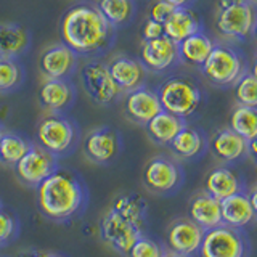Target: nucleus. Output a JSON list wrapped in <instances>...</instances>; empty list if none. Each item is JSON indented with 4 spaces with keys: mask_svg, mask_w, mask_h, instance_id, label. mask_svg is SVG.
Returning <instances> with one entry per match:
<instances>
[{
    "mask_svg": "<svg viewBox=\"0 0 257 257\" xmlns=\"http://www.w3.org/2000/svg\"><path fill=\"white\" fill-rule=\"evenodd\" d=\"M40 214L53 222H69L82 215L88 206L84 179L68 167H60L36 188Z\"/></svg>",
    "mask_w": 257,
    "mask_h": 257,
    "instance_id": "nucleus-1",
    "label": "nucleus"
},
{
    "mask_svg": "<svg viewBox=\"0 0 257 257\" xmlns=\"http://www.w3.org/2000/svg\"><path fill=\"white\" fill-rule=\"evenodd\" d=\"M60 36L63 44L79 56H98L112 45L114 28L104 20L96 5L79 4L63 15Z\"/></svg>",
    "mask_w": 257,
    "mask_h": 257,
    "instance_id": "nucleus-2",
    "label": "nucleus"
},
{
    "mask_svg": "<svg viewBox=\"0 0 257 257\" xmlns=\"http://www.w3.org/2000/svg\"><path fill=\"white\" fill-rule=\"evenodd\" d=\"M80 127L64 112H48L36 128L37 145L56 159L68 158L80 145Z\"/></svg>",
    "mask_w": 257,
    "mask_h": 257,
    "instance_id": "nucleus-3",
    "label": "nucleus"
},
{
    "mask_svg": "<svg viewBox=\"0 0 257 257\" xmlns=\"http://www.w3.org/2000/svg\"><path fill=\"white\" fill-rule=\"evenodd\" d=\"M257 10L252 0H219L215 29L228 40H246L252 36Z\"/></svg>",
    "mask_w": 257,
    "mask_h": 257,
    "instance_id": "nucleus-4",
    "label": "nucleus"
},
{
    "mask_svg": "<svg viewBox=\"0 0 257 257\" xmlns=\"http://www.w3.org/2000/svg\"><path fill=\"white\" fill-rule=\"evenodd\" d=\"M252 244L249 235L243 228L228 227L220 223L219 227L206 230L199 257H251Z\"/></svg>",
    "mask_w": 257,
    "mask_h": 257,
    "instance_id": "nucleus-5",
    "label": "nucleus"
},
{
    "mask_svg": "<svg viewBox=\"0 0 257 257\" xmlns=\"http://www.w3.org/2000/svg\"><path fill=\"white\" fill-rule=\"evenodd\" d=\"M158 95L163 109L182 119L191 117L203 101L201 88L187 77H171L161 84Z\"/></svg>",
    "mask_w": 257,
    "mask_h": 257,
    "instance_id": "nucleus-6",
    "label": "nucleus"
},
{
    "mask_svg": "<svg viewBox=\"0 0 257 257\" xmlns=\"http://www.w3.org/2000/svg\"><path fill=\"white\" fill-rule=\"evenodd\" d=\"M185 172L180 163L169 156L151 158L143 167L142 183L153 195L169 196L177 193L183 185Z\"/></svg>",
    "mask_w": 257,
    "mask_h": 257,
    "instance_id": "nucleus-7",
    "label": "nucleus"
},
{
    "mask_svg": "<svg viewBox=\"0 0 257 257\" xmlns=\"http://www.w3.org/2000/svg\"><path fill=\"white\" fill-rule=\"evenodd\" d=\"M201 71L209 82L217 87L235 85L246 72L241 55L230 45H214Z\"/></svg>",
    "mask_w": 257,
    "mask_h": 257,
    "instance_id": "nucleus-8",
    "label": "nucleus"
},
{
    "mask_svg": "<svg viewBox=\"0 0 257 257\" xmlns=\"http://www.w3.org/2000/svg\"><path fill=\"white\" fill-rule=\"evenodd\" d=\"M80 84L84 92L95 104L109 106L119 100L120 88L111 77L108 63L101 60H90L80 68Z\"/></svg>",
    "mask_w": 257,
    "mask_h": 257,
    "instance_id": "nucleus-9",
    "label": "nucleus"
},
{
    "mask_svg": "<svg viewBox=\"0 0 257 257\" xmlns=\"http://www.w3.org/2000/svg\"><path fill=\"white\" fill-rule=\"evenodd\" d=\"M98 233L104 244H108L114 252L125 257L137 238L145 233V228L127 220L125 217L119 215L112 209H108L100 220Z\"/></svg>",
    "mask_w": 257,
    "mask_h": 257,
    "instance_id": "nucleus-10",
    "label": "nucleus"
},
{
    "mask_svg": "<svg viewBox=\"0 0 257 257\" xmlns=\"http://www.w3.org/2000/svg\"><path fill=\"white\" fill-rule=\"evenodd\" d=\"M122 151L120 134L109 125L96 127L82 139V153L87 161L96 166L114 163Z\"/></svg>",
    "mask_w": 257,
    "mask_h": 257,
    "instance_id": "nucleus-11",
    "label": "nucleus"
},
{
    "mask_svg": "<svg viewBox=\"0 0 257 257\" xmlns=\"http://www.w3.org/2000/svg\"><path fill=\"white\" fill-rule=\"evenodd\" d=\"M206 230L193 222L190 217H179L166 228L164 246L169 252L195 257L203 244Z\"/></svg>",
    "mask_w": 257,
    "mask_h": 257,
    "instance_id": "nucleus-12",
    "label": "nucleus"
},
{
    "mask_svg": "<svg viewBox=\"0 0 257 257\" xmlns=\"http://www.w3.org/2000/svg\"><path fill=\"white\" fill-rule=\"evenodd\" d=\"M56 169H58V159L45 151L40 145L32 143L26 155L15 166V172L23 185L29 188H37Z\"/></svg>",
    "mask_w": 257,
    "mask_h": 257,
    "instance_id": "nucleus-13",
    "label": "nucleus"
},
{
    "mask_svg": "<svg viewBox=\"0 0 257 257\" xmlns=\"http://www.w3.org/2000/svg\"><path fill=\"white\" fill-rule=\"evenodd\" d=\"M79 64V55L66 44H55L42 52L39 60L40 74L45 79H69Z\"/></svg>",
    "mask_w": 257,
    "mask_h": 257,
    "instance_id": "nucleus-14",
    "label": "nucleus"
},
{
    "mask_svg": "<svg viewBox=\"0 0 257 257\" xmlns=\"http://www.w3.org/2000/svg\"><path fill=\"white\" fill-rule=\"evenodd\" d=\"M207 148L214 159L225 166L239 163L241 159L249 156V142L233 132L230 127H222L214 132Z\"/></svg>",
    "mask_w": 257,
    "mask_h": 257,
    "instance_id": "nucleus-15",
    "label": "nucleus"
},
{
    "mask_svg": "<svg viewBox=\"0 0 257 257\" xmlns=\"http://www.w3.org/2000/svg\"><path fill=\"white\" fill-rule=\"evenodd\" d=\"M161 111H163V104H161L158 92L153 90V88L143 85L125 93L124 114L132 122L139 125H147Z\"/></svg>",
    "mask_w": 257,
    "mask_h": 257,
    "instance_id": "nucleus-16",
    "label": "nucleus"
},
{
    "mask_svg": "<svg viewBox=\"0 0 257 257\" xmlns=\"http://www.w3.org/2000/svg\"><path fill=\"white\" fill-rule=\"evenodd\" d=\"M179 61V45L166 36L153 40H143L140 47V63L145 69L163 72Z\"/></svg>",
    "mask_w": 257,
    "mask_h": 257,
    "instance_id": "nucleus-17",
    "label": "nucleus"
},
{
    "mask_svg": "<svg viewBox=\"0 0 257 257\" xmlns=\"http://www.w3.org/2000/svg\"><path fill=\"white\" fill-rule=\"evenodd\" d=\"M76 87L69 79H45L39 88V103L48 112H64L76 101Z\"/></svg>",
    "mask_w": 257,
    "mask_h": 257,
    "instance_id": "nucleus-18",
    "label": "nucleus"
},
{
    "mask_svg": "<svg viewBox=\"0 0 257 257\" xmlns=\"http://www.w3.org/2000/svg\"><path fill=\"white\" fill-rule=\"evenodd\" d=\"M246 183L235 169L230 166L220 164L214 169H211L203 183V190H206L209 195L214 196L215 199L223 201L225 198L236 195V193L246 191Z\"/></svg>",
    "mask_w": 257,
    "mask_h": 257,
    "instance_id": "nucleus-19",
    "label": "nucleus"
},
{
    "mask_svg": "<svg viewBox=\"0 0 257 257\" xmlns=\"http://www.w3.org/2000/svg\"><path fill=\"white\" fill-rule=\"evenodd\" d=\"M108 68L112 80H114L122 93L132 92L135 88L143 87L145 84L147 69L139 60H134L125 55H117L109 60Z\"/></svg>",
    "mask_w": 257,
    "mask_h": 257,
    "instance_id": "nucleus-20",
    "label": "nucleus"
},
{
    "mask_svg": "<svg viewBox=\"0 0 257 257\" xmlns=\"http://www.w3.org/2000/svg\"><path fill=\"white\" fill-rule=\"evenodd\" d=\"M201 228L211 230L222 223V206L220 201L211 196L206 190L193 193L188 199V215Z\"/></svg>",
    "mask_w": 257,
    "mask_h": 257,
    "instance_id": "nucleus-21",
    "label": "nucleus"
},
{
    "mask_svg": "<svg viewBox=\"0 0 257 257\" xmlns=\"http://www.w3.org/2000/svg\"><path fill=\"white\" fill-rule=\"evenodd\" d=\"M169 148L177 161H193L204 155L207 150V140L199 128L187 124L169 145Z\"/></svg>",
    "mask_w": 257,
    "mask_h": 257,
    "instance_id": "nucleus-22",
    "label": "nucleus"
},
{
    "mask_svg": "<svg viewBox=\"0 0 257 257\" xmlns=\"http://www.w3.org/2000/svg\"><path fill=\"white\" fill-rule=\"evenodd\" d=\"M222 206V223L235 228H246L252 225L257 219L252 211L251 201H249L247 191H241L236 195L225 198L220 201Z\"/></svg>",
    "mask_w": 257,
    "mask_h": 257,
    "instance_id": "nucleus-23",
    "label": "nucleus"
},
{
    "mask_svg": "<svg viewBox=\"0 0 257 257\" xmlns=\"http://www.w3.org/2000/svg\"><path fill=\"white\" fill-rule=\"evenodd\" d=\"M31 47V32L16 23H0V56L18 60Z\"/></svg>",
    "mask_w": 257,
    "mask_h": 257,
    "instance_id": "nucleus-24",
    "label": "nucleus"
},
{
    "mask_svg": "<svg viewBox=\"0 0 257 257\" xmlns=\"http://www.w3.org/2000/svg\"><path fill=\"white\" fill-rule=\"evenodd\" d=\"M201 31V23L196 13L188 7L175 8L172 15L164 21V36L179 45L185 39Z\"/></svg>",
    "mask_w": 257,
    "mask_h": 257,
    "instance_id": "nucleus-25",
    "label": "nucleus"
},
{
    "mask_svg": "<svg viewBox=\"0 0 257 257\" xmlns=\"http://www.w3.org/2000/svg\"><path fill=\"white\" fill-rule=\"evenodd\" d=\"M185 125H187L185 119L163 109L145 125V128L151 142H155L159 147H169Z\"/></svg>",
    "mask_w": 257,
    "mask_h": 257,
    "instance_id": "nucleus-26",
    "label": "nucleus"
},
{
    "mask_svg": "<svg viewBox=\"0 0 257 257\" xmlns=\"http://www.w3.org/2000/svg\"><path fill=\"white\" fill-rule=\"evenodd\" d=\"M214 48V42L207 37L203 31L185 39L179 44V60L191 68H199L206 63Z\"/></svg>",
    "mask_w": 257,
    "mask_h": 257,
    "instance_id": "nucleus-27",
    "label": "nucleus"
},
{
    "mask_svg": "<svg viewBox=\"0 0 257 257\" xmlns=\"http://www.w3.org/2000/svg\"><path fill=\"white\" fill-rule=\"evenodd\" d=\"M109 209L143 228L147 227L148 204L139 193H120L112 199Z\"/></svg>",
    "mask_w": 257,
    "mask_h": 257,
    "instance_id": "nucleus-28",
    "label": "nucleus"
},
{
    "mask_svg": "<svg viewBox=\"0 0 257 257\" xmlns=\"http://www.w3.org/2000/svg\"><path fill=\"white\" fill-rule=\"evenodd\" d=\"M228 127L244 140H254L257 137V108L236 104L230 112Z\"/></svg>",
    "mask_w": 257,
    "mask_h": 257,
    "instance_id": "nucleus-29",
    "label": "nucleus"
},
{
    "mask_svg": "<svg viewBox=\"0 0 257 257\" xmlns=\"http://www.w3.org/2000/svg\"><path fill=\"white\" fill-rule=\"evenodd\" d=\"M31 147L32 143L26 137L16 132H4L0 139V163L15 167Z\"/></svg>",
    "mask_w": 257,
    "mask_h": 257,
    "instance_id": "nucleus-30",
    "label": "nucleus"
},
{
    "mask_svg": "<svg viewBox=\"0 0 257 257\" xmlns=\"http://www.w3.org/2000/svg\"><path fill=\"white\" fill-rule=\"evenodd\" d=\"M96 8L112 28L127 24L132 20L135 12L134 0H98Z\"/></svg>",
    "mask_w": 257,
    "mask_h": 257,
    "instance_id": "nucleus-31",
    "label": "nucleus"
},
{
    "mask_svg": "<svg viewBox=\"0 0 257 257\" xmlns=\"http://www.w3.org/2000/svg\"><path fill=\"white\" fill-rule=\"evenodd\" d=\"M23 82V64L15 58H2L0 56V95H8L18 90Z\"/></svg>",
    "mask_w": 257,
    "mask_h": 257,
    "instance_id": "nucleus-32",
    "label": "nucleus"
},
{
    "mask_svg": "<svg viewBox=\"0 0 257 257\" xmlns=\"http://www.w3.org/2000/svg\"><path fill=\"white\" fill-rule=\"evenodd\" d=\"M236 104L257 108V77L252 72H244L235 84Z\"/></svg>",
    "mask_w": 257,
    "mask_h": 257,
    "instance_id": "nucleus-33",
    "label": "nucleus"
},
{
    "mask_svg": "<svg viewBox=\"0 0 257 257\" xmlns=\"http://www.w3.org/2000/svg\"><path fill=\"white\" fill-rule=\"evenodd\" d=\"M166 252L167 249L163 243H159L155 238L143 233V235L137 238L125 257H164Z\"/></svg>",
    "mask_w": 257,
    "mask_h": 257,
    "instance_id": "nucleus-34",
    "label": "nucleus"
},
{
    "mask_svg": "<svg viewBox=\"0 0 257 257\" xmlns=\"http://www.w3.org/2000/svg\"><path fill=\"white\" fill-rule=\"evenodd\" d=\"M21 230L20 219L7 209H0V247L8 246L18 238Z\"/></svg>",
    "mask_w": 257,
    "mask_h": 257,
    "instance_id": "nucleus-35",
    "label": "nucleus"
},
{
    "mask_svg": "<svg viewBox=\"0 0 257 257\" xmlns=\"http://www.w3.org/2000/svg\"><path fill=\"white\" fill-rule=\"evenodd\" d=\"M174 10L175 8L172 5H169L167 2H164V0H156V2L150 7V18L164 24V21L172 15Z\"/></svg>",
    "mask_w": 257,
    "mask_h": 257,
    "instance_id": "nucleus-36",
    "label": "nucleus"
},
{
    "mask_svg": "<svg viewBox=\"0 0 257 257\" xmlns=\"http://www.w3.org/2000/svg\"><path fill=\"white\" fill-rule=\"evenodd\" d=\"M164 36V24L148 18L145 21L143 28H142V37L143 40H153V39H159Z\"/></svg>",
    "mask_w": 257,
    "mask_h": 257,
    "instance_id": "nucleus-37",
    "label": "nucleus"
},
{
    "mask_svg": "<svg viewBox=\"0 0 257 257\" xmlns=\"http://www.w3.org/2000/svg\"><path fill=\"white\" fill-rule=\"evenodd\" d=\"M47 251L44 249H39V247H26V249H21V251L16 254V257H47Z\"/></svg>",
    "mask_w": 257,
    "mask_h": 257,
    "instance_id": "nucleus-38",
    "label": "nucleus"
},
{
    "mask_svg": "<svg viewBox=\"0 0 257 257\" xmlns=\"http://www.w3.org/2000/svg\"><path fill=\"white\" fill-rule=\"evenodd\" d=\"M247 196H249V201H251V206H252V211L255 214V219H257V185L247 191Z\"/></svg>",
    "mask_w": 257,
    "mask_h": 257,
    "instance_id": "nucleus-39",
    "label": "nucleus"
},
{
    "mask_svg": "<svg viewBox=\"0 0 257 257\" xmlns=\"http://www.w3.org/2000/svg\"><path fill=\"white\" fill-rule=\"evenodd\" d=\"M249 158L257 164V137L254 140L249 142Z\"/></svg>",
    "mask_w": 257,
    "mask_h": 257,
    "instance_id": "nucleus-40",
    "label": "nucleus"
},
{
    "mask_svg": "<svg viewBox=\"0 0 257 257\" xmlns=\"http://www.w3.org/2000/svg\"><path fill=\"white\" fill-rule=\"evenodd\" d=\"M169 5H172L174 8H183V7H188L193 0H164Z\"/></svg>",
    "mask_w": 257,
    "mask_h": 257,
    "instance_id": "nucleus-41",
    "label": "nucleus"
},
{
    "mask_svg": "<svg viewBox=\"0 0 257 257\" xmlns=\"http://www.w3.org/2000/svg\"><path fill=\"white\" fill-rule=\"evenodd\" d=\"M251 72H252V74L257 77V52H255V55H254V61H252V68H251Z\"/></svg>",
    "mask_w": 257,
    "mask_h": 257,
    "instance_id": "nucleus-42",
    "label": "nucleus"
},
{
    "mask_svg": "<svg viewBox=\"0 0 257 257\" xmlns=\"http://www.w3.org/2000/svg\"><path fill=\"white\" fill-rule=\"evenodd\" d=\"M164 257H190V255H182V254H175V252H166V255Z\"/></svg>",
    "mask_w": 257,
    "mask_h": 257,
    "instance_id": "nucleus-43",
    "label": "nucleus"
},
{
    "mask_svg": "<svg viewBox=\"0 0 257 257\" xmlns=\"http://www.w3.org/2000/svg\"><path fill=\"white\" fill-rule=\"evenodd\" d=\"M47 257H68V255H63V254H60V252H48Z\"/></svg>",
    "mask_w": 257,
    "mask_h": 257,
    "instance_id": "nucleus-44",
    "label": "nucleus"
},
{
    "mask_svg": "<svg viewBox=\"0 0 257 257\" xmlns=\"http://www.w3.org/2000/svg\"><path fill=\"white\" fill-rule=\"evenodd\" d=\"M252 37L255 39V42H257V21L254 24V29H252Z\"/></svg>",
    "mask_w": 257,
    "mask_h": 257,
    "instance_id": "nucleus-45",
    "label": "nucleus"
},
{
    "mask_svg": "<svg viewBox=\"0 0 257 257\" xmlns=\"http://www.w3.org/2000/svg\"><path fill=\"white\" fill-rule=\"evenodd\" d=\"M4 132H5V131H4V128H2V125H0V139H2V135H4Z\"/></svg>",
    "mask_w": 257,
    "mask_h": 257,
    "instance_id": "nucleus-46",
    "label": "nucleus"
},
{
    "mask_svg": "<svg viewBox=\"0 0 257 257\" xmlns=\"http://www.w3.org/2000/svg\"><path fill=\"white\" fill-rule=\"evenodd\" d=\"M2 207H4V206H2V201H0V209H2Z\"/></svg>",
    "mask_w": 257,
    "mask_h": 257,
    "instance_id": "nucleus-47",
    "label": "nucleus"
},
{
    "mask_svg": "<svg viewBox=\"0 0 257 257\" xmlns=\"http://www.w3.org/2000/svg\"><path fill=\"white\" fill-rule=\"evenodd\" d=\"M252 2H254V4H257V0H252Z\"/></svg>",
    "mask_w": 257,
    "mask_h": 257,
    "instance_id": "nucleus-48",
    "label": "nucleus"
}]
</instances>
